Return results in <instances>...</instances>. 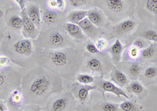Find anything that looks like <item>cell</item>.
<instances>
[{
	"mask_svg": "<svg viewBox=\"0 0 157 111\" xmlns=\"http://www.w3.org/2000/svg\"><path fill=\"white\" fill-rule=\"evenodd\" d=\"M50 60L54 66L57 67H63L68 63L69 57L64 51H55L50 54Z\"/></svg>",
	"mask_w": 157,
	"mask_h": 111,
	"instance_id": "obj_5",
	"label": "cell"
},
{
	"mask_svg": "<svg viewBox=\"0 0 157 111\" xmlns=\"http://www.w3.org/2000/svg\"><path fill=\"white\" fill-rule=\"evenodd\" d=\"M8 24L13 30H21L23 27V19L17 15H13L8 20Z\"/></svg>",
	"mask_w": 157,
	"mask_h": 111,
	"instance_id": "obj_20",
	"label": "cell"
},
{
	"mask_svg": "<svg viewBox=\"0 0 157 111\" xmlns=\"http://www.w3.org/2000/svg\"><path fill=\"white\" fill-rule=\"evenodd\" d=\"M86 67L92 71L101 73L103 71V66L100 60L97 58H91L86 62Z\"/></svg>",
	"mask_w": 157,
	"mask_h": 111,
	"instance_id": "obj_19",
	"label": "cell"
},
{
	"mask_svg": "<svg viewBox=\"0 0 157 111\" xmlns=\"http://www.w3.org/2000/svg\"><path fill=\"white\" fill-rule=\"evenodd\" d=\"M65 30L67 33L69 34L71 37L78 39H82L84 37V33L82 32V29L77 23H67L65 24Z\"/></svg>",
	"mask_w": 157,
	"mask_h": 111,
	"instance_id": "obj_8",
	"label": "cell"
},
{
	"mask_svg": "<svg viewBox=\"0 0 157 111\" xmlns=\"http://www.w3.org/2000/svg\"><path fill=\"white\" fill-rule=\"evenodd\" d=\"M6 106L3 103L0 102V111H6Z\"/></svg>",
	"mask_w": 157,
	"mask_h": 111,
	"instance_id": "obj_41",
	"label": "cell"
},
{
	"mask_svg": "<svg viewBox=\"0 0 157 111\" xmlns=\"http://www.w3.org/2000/svg\"><path fill=\"white\" fill-rule=\"evenodd\" d=\"M10 64V59L6 56H0V68L8 67Z\"/></svg>",
	"mask_w": 157,
	"mask_h": 111,
	"instance_id": "obj_34",
	"label": "cell"
},
{
	"mask_svg": "<svg viewBox=\"0 0 157 111\" xmlns=\"http://www.w3.org/2000/svg\"><path fill=\"white\" fill-rule=\"evenodd\" d=\"M68 106V99L66 97L57 98L51 106L52 111H64Z\"/></svg>",
	"mask_w": 157,
	"mask_h": 111,
	"instance_id": "obj_17",
	"label": "cell"
},
{
	"mask_svg": "<svg viewBox=\"0 0 157 111\" xmlns=\"http://www.w3.org/2000/svg\"><path fill=\"white\" fill-rule=\"evenodd\" d=\"M96 47L99 51H102L104 49H105L108 46V42L106 40L103 39V38H99L97 40L96 44H95Z\"/></svg>",
	"mask_w": 157,
	"mask_h": 111,
	"instance_id": "obj_32",
	"label": "cell"
},
{
	"mask_svg": "<svg viewBox=\"0 0 157 111\" xmlns=\"http://www.w3.org/2000/svg\"><path fill=\"white\" fill-rule=\"evenodd\" d=\"M143 74L146 79H154L157 76V66H148L144 70Z\"/></svg>",
	"mask_w": 157,
	"mask_h": 111,
	"instance_id": "obj_26",
	"label": "cell"
},
{
	"mask_svg": "<svg viewBox=\"0 0 157 111\" xmlns=\"http://www.w3.org/2000/svg\"><path fill=\"white\" fill-rule=\"evenodd\" d=\"M85 47H86V51L89 52L91 54H98V52H100V51L98 49V48L96 47V45L91 42H88Z\"/></svg>",
	"mask_w": 157,
	"mask_h": 111,
	"instance_id": "obj_36",
	"label": "cell"
},
{
	"mask_svg": "<svg viewBox=\"0 0 157 111\" xmlns=\"http://www.w3.org/2000/svg\"><path fill=\"white\" fill-rule=\"evenodd\" d=\"M51 88V79L48 75H39L30 81L28 92L32 96L43 97L47 95Z\"/></svg>",
	"mask_w": 157,
	"mask_h": 111,
	"instance_id": "obj_1",
	"label": "cell"
},
{
	"mask_svg": "<svg viewBox=\"0 0 157 111\" xmlns=\"http://www.w3.org/2000/svg\"><path fill=\"white\" fill-rule=\"evenodd\" d=\"M13 50L18 56H29L33 52V45L29 38L19 40L13 45Z\"/></svg>",
	"mask_w": 157,
	"mask_h": 111,
	"instance_id": "obj_2",
	"label": "cell"
},
{
	"mask_svg": "<svg viewBox=\"0 0 157 111\" xmlns=\"http://www.w3.org/2000/svg\"><path fill=\"white\" fill-rule=\"evenodd\" d=\"M22 19H23V34L25 38H35L37 36V29L35 23L31 20L30 18L29 17L27 13V11L24 9L21 12Z\"/></svg>",
	"mask_w": 157,
	"mask_h": 111,
	"instance_id": "obj_3",
	"label": "cell"
},
{
	"mask_svg": "<svg viewBox=\"0 0 157 111\" xmlns=\"http://www.w3.org/2000/svg\"><path fill=\"white\" fill-rule=\"evenodd\" d=\"M57 1V8L59 9H64L65 7V3H64V0H56Z\"/></svg>",
	"mask_w": 157,
	"mask_h": 111,
	"instance_id": "obj_38",
	"label": "cell"
},
{
	"mask_svg": "<svg viewBox=\"0 0 157 111\" xmlns=\"http://www.w3.org/2000/svg\"><path fill=\"white\" fill-rule=\"evenodd\" d=\"M77 81L81 84H90L94 82V77L87 73H81L77 76Z\"/></svg>",
	"mask_w": 157,
	"mask_h": 111,
	"instance_id": "obj_25",
	"label": "cell"
},
{
	"mask_svg": "<svg viewBox=\"0 0 157 111\" xmlns=\"http://www.w3.org/2000/svg\"><path fill=\"white\" fill-rule=\"evenodd\" d=\"M8 67L6 68H0V92L6 89L9 86L10 83H12L13 74V73L8 70Z\"/></svg>",
	"mask_w": 157,
	"mask_h": 111,
	"instance_id": "obj_6",
	"label": "cell"
},
{
	"mask_svg": "<svg viewBox=\"0 0 157 111\" xmlns=\"http://www.w3.org/2000/svg\"><path fill=\"white\" fill-rule=\"evenodd\" d=\"M120 106L121 111H137L138 108L136 106L135 104L133 103L132 102L130 101H125V102H122L121 104L119 105Z\"/></svg>",
	"mask_w": 157,
	"mask_h": 111,
	"instance_id": "obj_27",
	"label": "cell"
},
{
	"mask_svg": "<svg viewBox=\"0 0 157 111\" xmlns=\"http://www.w3.org/2000/svg\"><path fill=\"white\" fill-rule=\"evenodd\" d=\"M136 27V23L132 20H126L116 27V31L120 34H127L132 31Z\"/></svg>",
	"mask_w": 157,
	"mask_h": 111,
	"instance_id": "obj_13",
	"label": "cell"
},
{
	"mask_svg": "<svg viewBox=\"0 0 157 111\" xmlns=\"http://www.w3.org/2000/svg\"><path fill=\"white\" fill-rule=\"evenodd\" d=\"M123 50V46L122 45L121 41L120 39H116V41L113 43V45L109 48V52L113 56V60L118 63L121 59V54Z\"/></svg>",
	"mask_w": 157,
	"mask_h": 111,
	"instance_id": "obj_9",
	"label": "cell"
},
{
	"mask_svg": "<svg viewBox=\"0 0 157 111\" xmlns=\"http://www.w3.org/2000/svg\"><path fill=\"white\" fill-rule=\"evenodd\" d=\"M87 16V11L82 10V9H77V10L71 11L68 14V19L71 23H77L83 20Z\"/></svg>",
	"mask_w": 157,
	"mask_h": 111,
	"instance_id": "obj_14",
	"label": "cell"
},
{
	"mask_svg": "<svg viewBox=\"0 0 157 111\" xmlns=\"http://www.w3.org/2000/svg\"><path fill=\"white\" fill-rule=\"evenodd\" d=\"M49 5L52 8H57V1L56 0H50Z\"/></svg>",
	"mask_w": 157,
	"mask_h": 111,
	"instance_id": "obj_40",
	"label": "cell"
},
{
	"mask_svg": "<svg viewBox=\"0 0 157 111\" xmlns=\"http://www.w3.org/2000/svg\"><path fill=\"white\" fill-rule=\"evenodd\" d=\"M15 2L18 4V5L20 6L21 9L24 10L25 8V3H26V0H14Z\"/></svg>",
	"mask_w": 157,
	"mask_h": 111,
	"instance_id": "obj_39",
	"label": "cell"
},
{
	"mask_svg": "<svg viewBox=\"0 0 157 111\" xmlns=\"http://www.w3.org/2000/svg\"><path fill=\"white\" fill-rule=\"evenodd\" d=\"M155 53V46L153 45H150L140 52V56L143 59H149L154 57Z\"/></svg>",
	"mask_w": 157,
	"mask_h": 111,
	"instance_id": "obj_23",
	"label": "cell"
},
{
	"mask_svg": "<svg viewBox=\"0 0 157 111\" xmlns=\"http://www.w3.org/2000/svg\"><path fill=\"white\" fill-rule=\"evenodd\" d=\"M10 100L11 102L14 105H18V104L21 103L22 100H23V97L17 90H14L10 95Z\"/></svg>",
	"mask_w": 157,
	"mask_h": 111,
	"instance_id": "obj_30",
	"label": "cell"
},
{
	"mask_svg": "<svg viewBox=\"0 0 157 111\" xmlns=\"http://www.w3.org/2000/svg\"><path fill=\"white\" fill-rule=\"evenodd\" d=\"M112 80L121 87L126 86L128 83V79L126 74L119 70H115L112 73Z\"/></svg>",
	"mask_w": 157,
	"mask_h": 111,
	"instance_id": "obj_16",
	"label": "cell"
},
{
	"mask_svg": "<svg viewBox=\"0 0 157 111\" xmlns=\"http://www.w3.org/2000/svg\"><path fill=\"white\" fill-rule=\"evenodd\" d=\"M108 9L115 13H119L123 10L125 3L123 0H106Z\"/></svg>",
	"mask_w": 157,
	"mask_h": 111,
	"instance_id": "obj_12",
	"label": "cell"
},
{
	"mask_svg": "<svg viewBox=\"0 0 157 111\" xmlns=\"http://www.w3.org/2000/svg\"><path fill=\"white\" fill-rule=\"evenodd\" d=\"M146 8L153 14H157V0H147Z\"/></svg>",
	"mask_w": 157,
	"mask_h": 111,
	"instance_id": "obj_31",
	"label": "cell"
},
{
	"mask_svg": "<svg viewBox=\"0 0 157 111\" xmlns=\"http://www.w3.org/2000/svg\"><path fill=\"white\" fill-rule=\"evenodd\" d=\"M24 111H39V109H26V110H24Z\"/></svg>",
	"mask_w": 157,
	"mask_h": 111,
	"instance_id": "obj_42",
	"label": "cell"
},
{
	"mask_svg": "<svg viewBox=\"0 0 157 111\" xmlns=\"http://www.w3.org/2000/svg\"><path fill=\"white\" fill-rule=\"evenodd\" d=\"M86 18L95 27H101L104 23V17L101 13L97 9H90L87 11Z\"/></svg>",
	"mask_w": 157,
	"mask_h": 111,
	"instance_id": "obj_10",
	"label": "cell"
},
{
	"mask_svg": "<svg viewBox=\"0 0 157 111\" xmlns=\"http://www.w3.org/2000/svg\"><path fill=\"white\" fill-rule=\"evenodd\" d=\"M141 37L148 41L157 42V32L153 30H147L141 34Z\"/></svg>",
	"mask_w": 157,
	"mask_h": 111,
	"instance_id": "obj_28",
	"label": "cell"
},
{
	"mask_svg": "<svg viewBox=\"0 0 157 111\" xmlns=\"http://www.w3.org/2000/svg\"><path fill=\"white\" fill-rule=\"evenodd\" d=\"M99 88L103 92L108 91V92L113 93L114 95H117V96H123L125 97L126 98H129V96L127 95L125 91H123L122 88H120V87H117L116 84H113L111 81L102 80L99 83Z\"/></svg>",
	"mask_w": 157,
	"mask_h": 111,
	"instance_id": "obj_4",
	"label": "cell"
},
{
	"mask_svg": "<svg viewBox=\"0 0 157 111\" xmlns=\"http://www.w3.org/2000/svg\"><path fill=\"white\" fill-rule=\"evenodd\" d=\"M68 1H69L70 5L72 7L78 8L81 7V6L84 5L85 4H86L88 0H68Z\"/></svg>",
	"mask_w": 157,
	"mask_h": 111,
	"instance_id": "obj_35",
	"label": "cell"
},
{
	"mask_svg": "<svg viewBox=\"0 0 157 111\" xmlns=\"http://www.w3.org/2000/svg\"><path fill=\"white\" fill-rule=\"evenodd\" d=\"M43 20L48 24L54 23L57 20L58 14L56 11L54 10H47L43 13Z\"/></svg>",
	"mask_w": 157,
	"mask_h": 111,
	"instance_id": "obj_22",
	"label": "cell"
},
{
	"mask_svg": "<svg viewBox=\"0 0 157 111\" xmlns=\"http://www.w3.org/2000/svg\"><path fill=\"white\" fill-rule=\"evenodd\" d=\"M78 25L81 27L82 32L85 33L86 35L92 37V38H94L96 35L95 26L86 17L84 18L83 20H81L80 22H78Z\"/></svg>",
	"mask_w": 157,
	"mask_h": 111,
	"instance_id": "obj_11",
	"label": "cell"
},
{
	"mask_svg": "<svg viewBox=\"0 0 157 111\" xmlns=\"http://www.w3.org/2000/svg\"><path fill=\"white\" fill-rule=\"evenodd\" d=\"M140 52H141V51H140L139 48H137V47L133 45V46L130 48V50H129L130 57L133 59H137V58L140 56Z\"/></svg>",
	"mask_w": 157,
	"mask_h": 111,
	"instance_id": "obj_33",
	"label": "cell"
},
{
	"mask_svg": "<svg viewBox=\"0 0 157 111\" xmlns=\"http://www.w3.org/2000/svg\"><path fill=\"white\" fill-rule=\"evenodd\" d=\"M129 73H130V76L132 78L136 79L138 76H139L140 73L141 71V66H140L139 63H133L130 64V67H129Z\"/></svg>",
	"mask_w": 157,
	"mask_h": 111,
	"instance_id": "obj_24",
	"label": "cell"
},
{
	"mask_svg": "<svg viewBox=\"0 0 157 111\" xmlns=\"http://www.w3.org/2000/svg\"><path fill=\"white\" fill-rule=\"evenodd\" d=\"M64 42H65V38L61 33L54 32L49 37V43L52 46L59 48V47L63 46L64 45Z\"/></svg>",
	"mask_w": 157,
	"mask_h": 111,
	"instance_id": "obj_15",
	"label": "cell"
},
{
	"mask_svg": "<svg viewBox=\"0 0 157 111\" xmlns=\"http://www.w3.org/2000/svg\"><path fill=\"white\" fill-rule=\"evenodd\" d=\"M101 111H121L120 106L113 102H105L101 106Z\"/></svg>",
	"mask_w": 157,
	"mask_h": 111,
	"instance_id": "obj_29",
	"label": "cell"
},
{
	"mask_svg": "<svg viewBox=\"0 0 157 111\" xmlns=\"http://www.w3.org/2000/svg\"><path fill=\"white\" fill-rule=\"evenodd\" d=\"M26 11L31 20L35 23L36 27H39L41 23V15H40V9L39 6L33 4L31 5Z\"/></svg>",
	"mask_w": 157,
	"mask_h": 111,
	"instance_id": "obj_7",
	"label": "cell"
},
{
	"mask_svg": "<svg viewBox=\"0 0 157 111\" xmlns=\"http://www.w3.org/2000/svg\"><path fill=\"white\" fill-rule=\"evenodd\" d=\"M95 86L88 85V84H84L83 86H81L78 91V98L81 102H85L87 99L89 91L91 90L95 89Z\"/></svg>",
	"mask_w": 157,
	"mask_h": 111,
	"instance_id": "obj_21",
	"label": "cell"
},
{
	"mask_svg": "<svg viewBox=\"0 0 157 111\" xmlns=\"http://www.w3.org/2000/svg\"><path fill=\"white\" fill-rule=\"evenodd\" d=\"M133 45L141 50V49H144L145 48H146V42L142 39H137L136 41H134Z\"/></svg>",
	"mask_w": 157,
	"mask_h": 111,
	"instance_id": "obj_37",
	"label": "cell"
},
{
	"mask_svg": "<svg viewBox=\"0 0 157 111\" xmlns=\"http://www.w3.org/2000/svg\"><path fill=\"white\" fill-rule=\"evenodd\" d=\"M127 90L130 92H132V93L138 95L139 97H143V94L146 92L144 86L138 81H133V82L130 83L128 85Z\"/></svg>",
	"mask_w": 157,
	"mask_h": 111,
	"instance_id": "obj_18",
	"label": "cell"
}]
</instances>
